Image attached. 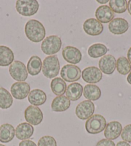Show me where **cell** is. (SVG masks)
I'll use <instances>...</instances> for the list:
<instances>
[{"mask_svg":"<svg viewBox=\"0 0 131 146\" xmlns=\"http://www.w3.org/2000/svg\"><path fill=\"white\" fill-rule=\"evenodd\" d=\"M24 32L27 38L34 42H41L46 36V30L43 25L36 19H30L26 23Z\"/></svg>","mask_w":131,"mask_h":146,"instance_id":"cell-1","label":"cell"},{"mask_svg":"<svg viewBox=\"0 0 131 146\" xmlns=\"http://www.w3.org/2000/svg\"><path fill=\"white\" fill-rule=\"evenodd\" d=\"M42 71L48 79H53L58 75L60 71V62L56 55L45 58L42 62Z\"/></svg>","mask_w":131,"mask_h":146,"instance_id":"cell-2","label":"cell"},{"mask_svg":"<svg viewBox=\"0 0 131 146\" xmlns=\"http://www.w3.org/2000/svg\"><path fill=\"white\" fill-rule=\"evenodd\" d=\"M107 122L102 115L97 114L91 117L87 120L85 124L86 131L89 134L96 135L105 130Z\"/></svg>","mask_w":131,"mask_h":146,"instance_id":"cell-3","label":"cell"},{"mask_svg":"<svg viewBox=\"0 0 131 146\" xmlns=\"http://www.w3.org/2000/svg\"><path fill=\"white\" fill-rule=\"evenodd\" d=\"M16 11L23 16H32L36 14L39 8L36 0H18L16 4Z\"/></svg>","mask_w":131,"mask_h":146,"instance_id":"cell-4","label":"cell"},{"mask_svg":"<svg viewBox=\"0 0 131 146\" xmlns=\"http://www.w3.org/2000/svg\"><path fill=\"white\" fill-rule=\"evenodd\" d=\"M62 46L61 39L57 36H50L41 44V50L46 55H54L59 52Z\"/></svg>","mask_w":131,"mask_h":146,"instance_id":"cell-5","label":"cell"},{"mask_svg":"<svg viewBox=\"0 0 131 146\" xmlns=\"http://www.w3.org/2000/svg\"><path fill=\"white\" fill-rule=\"evenodd\" d=\"M9 73L11 77L17 82H23L28 77V71L23 62L15 61L9 67Z\"/></svg>","mask_w":131,"mask_h":146,"instance_id":"cell-6","label":"cell"},{"mask_svg":"<svg viewBox=\"0 0 131 146\" xmlns=\"http://www.w3.org/2000/svg\"><path fill=\"white\" fill-rule=\"evenodd\" d=\"M60 76L66 82L77 81L81 77V70L76 65L66 64L60 70Z\"/></svg>","mask_w":131,"mask_h":146,"instance_id":"cell-7","label":"cell"},{"mask_svg":"<svg viewBox=\"0 0 131 146\" xmlns=\"http://www.w3.org/2000/svg\"><path fill=\"white\" fill-rule=\"evenodd\" d=\"M95 109V104L92 101L84 100L77 105L75 109V114L80 119L87 120L93 115Z\"/></svg>","mask_w":131,"mask_h":146,"instance_id":"cell-8","label":"cell"},{"mask_svg":"<svg viewBox=\"0 0 131 146\" xmlns=\"http://www.w3.org/2000/svg\"><path fill=\"white\" fill-rule=\"evenodd\" d=\"M24 119L28 124L37 125L42 122L43 114L38 107L30 106L24 111Z\"/></svg>","mask_w":131,"mask_h":146,"instance_id":"cell-9","label":"cell"},{"mask_svg":"<svg viewBox=\"0 0 131 146\" xmlns=\"http://www.w3.org/2000/svg\"><path fill=\"white\" fill-rule=\"evenodd\" d=\"M11 92L12 96L17 100H23L28 96L30 86L27 82H16L12 85Z\"/></svg>","mask_w":131,"mask_h":146,"instance_id":"cell-10","label":"cell"},{"mask_svg":"<svg viewBox=\"0 0 131 146\" xmlns=\"http://www.w3.org/2000/svg\"><path fill=\"white\" fill-rule=\"evenodd\" d=\"M103 77L100 70L95 66H89L85 68L82 72V77L85 82L89 84L99 82Z\"/></svg>","mask_w":131,"mask_h":146,"instance_id":"cell-11","label":"cell"},{"mask_svg":"<svg viewBox=\"0 0 131 146\" xmlns=\"http://www.w3.org/2000/svg\"><path fill=\"white\" fill-rule=\"evenodd\" d=\"M98 66L102 72L106 75H111L116 69V60L112 55H105L100 59Z\"/></svg>","mask_w":131,"mask_h":146,"instance_id":"cell-12","label":"cell"},{"mask_svg":"<svg viewBox=\"0 0 131 146\" xmlns=\"http://www.w3.org/2000/svg\"><path fill=\"white\" fill-rule=\"evenodd\" d=\"M84 32L89 36H98L104 31V26L97 19L89 18L85 21L83 25Z\"/></svg>","mask_w":131,"mask_h":146,"instance_id":"cell-13","label":"cell"},{"mask_svg":"<svg viewBox=\"0 0 131 146\" xmlns=\"http://www.w3.org/2000/svg\"><path fill=\"white\" fill-rule=\"evenodd\" d=\"M62 56L66 61L71 64H78L82 60V53L76 47L67 46L62 50Z\"/></svg>","mask_w":131,"mask_h":146,"instance_id":"cell-14","label":"cell"},{"mask_svg":"<svg viewBox=\"0 0 131 146\" xmlns=\"http://www.w3.org/2000/svg\"><path fill=\"white\" fill-rule=\"evenodd\" d=\"M129 25L127 20L117 17L113 19L109 24V30L114 35H122L128 31Z\"/></svg>","mask_w":131,"mask_h":146,"instance_id":"cell-15","label":"cell"},{"mask_svg":"<svg viewBox=\"0 0 131 146\" xmlns=\"http://www.w3.org/2000/svg\"><path fill=\"white\" fill-rule=\"evenodd\" d=\"M122 131V125L119 122L112 121L108 123L105 128L104 136L106 139L113 140L120 137Z\"/></svg>","mask_w":131,"mask_h":146,"instance_id":"cell-16","label":"cell"},{"mask_svg":"<svg viewBox=\"0 0 131 146\" xmlns=\"http://www.w3.org/2000/svg\"><path fill=\"white\" fill-rule=\"evenodd\" d=\"M97 19L101 23H108L114 19V14L107 5H102L98 7L95 12Z\"/></svg>","mask_w":131,"mask_h":146,"instance_id":"cell-17","label":"cell"},{"mask_svg":"<svg viewBox=\"0 0 131 146\" xmlns=\"http://www.w3.org/2000/svg\"><path fill=\"white\" fill-rule=\"evenodd\" d=\"M15 131H16V137L19 140H26L34 134V128L28 123L23 122L17 125Z\"/></svg>","mask_w":131,"mask_h":146,"instance_id":"cell-18","label":"cell"},{"mask_svg":"<svg viewBox=\"0 0 131 146\" xmlns=\"http://www.w3.org/2000/svg\"><path fill=\"white\" fill-rule=\"evenodd\" d=\"M47 96L44 91L39 89H34L30 91L28 96V100L30 104L34 106L44 104L46 101Z\"/></svg>","mask_w":131,"mask_h":146,"instance_id":"cell-19","label":"cell"},{"mask_svg":"<svg viewBox=\"0 0 131 146\" xmlns=\"http://www.w3.org/2000/svg\"><path fill=\"white\" fill-rule=\"evenodd\" d=\"M83 90L82 86L80 83H71L67 87L66 91V97L71 101H77L82 97Z\"/></svg>","mask_w":131,"mask_h":146,"instance_id":"cell-20","label":"cell"},{"mask_svg":"<svg viewBox=\"0 0 131 146\" xmlns=\"http://www.w3.org/2000/svg\"><path fill=\"white\" fill-rule=\"evenodd\" d=\"M71 105V101L67 98L62 95L57 96L53 100L52 102V110L55 112H63L69 109Z\"/></svg>","mask_w":131,"mask_h":146,"instance_id":"cell-21","label":"cell"},{"mask_svg":"<svg viewBox=\"0 0 131 146\" xmlns=\"http://www.w3.org/2000/svg\"><path fill=\"white\" fill-rule=\"evenodd\" d=\"M83 94L85 99L90 101H95L101 97L102 92L100 88L95 84L85 85L83 90Z\"/></svg>","mask_w":131,"mask_h":146,"instance_id":"cell-22","label":"cell"},{"mask_svg":"<svg viewBox=\"0 0 131 146\" xmlns=\"http://www.w3.org/2000/svg\"><path fill=\"white\" fill-rule=\"evenodd\" d=\"M16 135L14 127L10 124H4L0 127V142L9 143L13 140Z\"/></svg>","mask_w":131,"mask_h":146,"instance_id":"cell-23","label":"cell"},{"mask_svg":"<svg viewBox=\"0 0 131 146\" xmlns=\"http://www.w3.org/2000/svg\"><path fill=\"white\" fill-rule=\"evenodd\" d=\"M42 63L41 58L34 55L30 58L27 63V71L32 76H36L40 74L42 70Z\"/></svg>","mask_w":131,"mask_h":146,"instance_id":"cell-24","label":"cell"},{"mask_svg":"<svg viewBox=\"0 0 131 146\" xmlns=\"http://www.w3.org/2000/svg\"><path fill=\"white\" fill-rule=\"evenodd\" d=\"M14 60V54L10 48L0 46V66L11 65Z\"/></svg>","mask_w":131,"mask_h":146,"instance_id":"cell-25","label":"cell"},{"mask_svg":"<svg viewBox=\"0 0 131 146\" xmlns=\"http://www.w3.org/2000/svg\"><path fill=\"white\" fill-rule=\"evenodd\" d=\"M52 91L57 96H62L64 95L67 89L66 83L60 77H56L52 80L50 83Z\"/></svg>","mask_w":131,"mask_h":146,"instance_id":"cell-26","label":"cell"},{"mask_svg":"<svg viewBox=\"0 0 131 146\" xmlns=\"http://www.w3.org/2000/svg\"><path fill=\"white\" fill-rule=\"evenodd\" d=\"M109 50L104 44L96 43L93 44L88 48V55L92 58H98L104 56Z\"/></svg>","mask_w":131,"mask_h":146,"instance_id":"cell-27","label":"cell"},{"mask_svg":"<svg viewBox=\"0 0 131 146\" xmlns=\"http://www.w3.org/2000/svg\"><path fill=\"white\" fill-rule=\"evenodd\" d=\"M13 104V99L8 90L0 87V108L3 110L9 109Z\"/></svg>","mask_w":131,"mask_h":146,"instance_id":"cell-28","label":"cell"},{"mask_svg":"<svg viewBox=\"0 0 131 146\" xmlns=\"http://www.w3.org/2000/svg\"><path fill=\"white\" fill-rule=\"evenodd\" d=\"M116 68L118 72L121 75H126L131 71V64L128 59L125 57H120L116 61Z\"/></svg>","mask_w":131,"mask_h":146,"instance_id":"cell-29","label":"cell"},{"mask_svg":"<svg viewBox=\"0 0 131 146\" xmlns=\"http://www.w3.org/2000/svg\"><path fill=\"white\" fill-rule=\"evenodd\" d=\"M109 3L110 9L115 13H124L127 9V2L125 0H110Z\"/></svg>","mask_w":131,"mask_h":146,"instance_id":"cell-30","label":"cell"},{"mask_svg":"<svg viewBox=\"0 0 131 146\" xmlns=\"http://www.w3.org/2000/svg\"><path fill=\"white\" fill-rule=\"evenodd\" d=\"M37 146H57V142L51 136H44L39 139Z\"/></svg>","mask_w":131,"mask_h":146,"instance_id":"cell-31","label":"cell"},{"mask_svg":"<svg viewBox=\"0 0 131 146\" xmlns=\"http://www.w3.org/2000/svg\"><path fill=\"white\" fill-rule=\"evenodd\" d=\"M121 137L125 142L131 143V124L127 125L124 127L121 133Z\"/></svg>","mask_w":131,"mask_h":146,"instance_id":"cell-32","label":"cell"},{"mask_svg":"<svg viewBox=\"0 0 131 146\" xmlns=\"http://www.w3.org/2000/svg\"><path fill=\"white\" fill-rule=\"evenodd\" d=\"M96 146H116L115 143L114 142H112V140H108L105 138V139H102L100 140L97 143Z\"/></svg>","mask_w":131,"mask_h":146,"instance_id":"cell-33","label":"cell"},{"mask_svg":"<svg viewBox=\"0 0 131 146\" xmlns=\"http://www.w3.org/2000/svg\"><path fill=\"white\" fill-rule=\"evenodd\" d=\"M19 146H37V145L36 144V143L32 140H26L21 141L19 143Z\"/></svg>","mask_w":131,"mask_h":146,"instance_id":"cell-34","label":"cell"},{"mask_svg":"<svg viewBox=\"0 0 131 146\" xmlns=\"http://www.w3.org/2000/svg\"><path fill=\"white\" fill-rule=\"evenodd\" d=\"M116 146H130L129 143L128 142H126L125 141H120V142L117 143Z\"/></svg>","mask_w":131,"mask_h":146,"instance_id":"cell-35","label":"cell"},{"mask_svg":"<svg viewBox=\"0 0 131 146\" xmlns=\"http://www.w3.org/2000/svg\"><path fill=\"white\" fill-rule=\"evenodd\" d=\"M127 59L128 61H129L130 63L131 64V47L129 48V50H128L127 52Z\"/></svg>","mask_w":131,"mask_h":146,"instance_id":"cell-36","label":"cell"},{"mask_svg":"<svg viewBox=\"0 0 131 146\" xmlns=\"http://www.w3.org/2000/svg\"><path fill=\"white\" fill-rule=\"evenodd\" d=\"M127 10H128V13H129V14L131 16V0H130V1H128Z\"/></svg>","mask_w":131,"mask_h":146,"instance_id":"cell-37","label":"cell"},{"mask_svg":"<svg viewBox=\"0 0 131 146\" xmlns=\"http://www.w3.org/2000/svg\"><path fill=\"white\" fill-rule=\"evenodd\" d=\"M127 82H128V84H130L131 85V71H130V72L129 73V74H128V75L127 76Z\"/></svg>","mask_w":131,"mask_h":146,"instance_id":"cell-38","label":"cell"},{"mask_svg":"<svg viewBox=\"0 0 131 146\" xmlns=\"http://www.w3.org/2000/svg\"><path fill=\"white\" fill-rule=\"evenodd\" d=\"M97 1L100 4H105V3H107V2H109V1H108V0H105V1H100V0H97Z\"/></svg>","mask_w":131,"mask_h":146,"instance_id":"cell-39","label":"cell"},{"mask_svg":"<svg viewBox=\"0 0 131 146\" xmlns=\"http://www.w3.org/2000/svg\"><path fill=\"white\" fill-rule=\"evenodd\" d=\"M0 146H5V145H4L3 144H1V143H0Z\"/></svg>","mask_w":131,"mask_h":146,"instance_id":"cell-40","label":"cell"}]
</instances>
